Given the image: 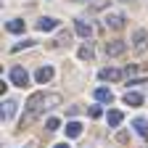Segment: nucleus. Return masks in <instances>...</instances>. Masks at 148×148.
I'll list each match as a JSON object with an SVG mask.
<instances>
[{
    "mask_svg": "<svg viewBox=\"0 0 148 148\" xmlns=\"http://www.w3.org/2000/svg\"><path fill=\"white\" fill-rule=\"evenodd\" d=\"M16 101H5V108H3V119H13V114H16Z\"/></svg>",
    "mask_w": 148,
    "mask_h": 148,
    "instance_id": "16",
    "label": "nucleus"
},
{
    "mask_svg": "<svg viewBox=\"0 0 148 148\" xmlns=\"http://www.w3.org/2000/svg\"><path fill=\"white\" fill-rule=\"evenodd\" d=\"M90 116H92V119L103 116V108H101V106H90Z\"/></svg>",
    "mask_w": 148,
    "mask_h": 148,
    "instance_id": "20",
    "label": "nucleus"
},
{
    "mask_svg": "<svg viewBox=\"0 0 148 148\" xmlns=\"http://www.w3.org/2000/svg\"><path fill=\"white\" fill-rule=\"evenodd\" d=\"M122 3H130V0H122Z\"/></svg>",
    "mask_w": 148,
    "mask_h": 148,
    "instance_id": "22",
    "label": "nucleus"
},
{
    "mask_svg": "<svg viewBox=\"0 0 148 148\" xmlns=\"http://www.w3.org/2000/svg\"><path fill=\"white\" fill-rule=\"evenodd\" d=\"M92 95H95V101H98V103H111V101H114V92H111L108 87H98Z\"/></svg>",
    "mask_w": 148,
    "mask_h": 148,
    "instance_id": "8",
    "label": "nucleus"
},
{
    "mask_svg": "<svg viewBox=\"0 0 148 148\" xmlns=\"http://www.w3.org/2000/svg\"><path fill=\"white\" fill-rule=\"evenodd\" d=\"M53 148H71L69 143H58V145H53Z\"/></svg>",
    "mask_w": 148,
    "mask_h": 148,
    "instance_id": "21",
    "label": "nucleus"
},
{
    "mask_svg": "<svg viewBox=\"0 0 148 148\" xmlns=\"http://www.w3.org/2000/svg\"><path fill=\"white\" fill-rule=\"evenodd\" d=\"M34 79H37V82H40V85H45V82H50V79H53V69H50V66H40V69H37V71H34Z\"/></svg>",
    "mask_w": 148,
    "mask_h": 148,
    "instance_id": "7",
    "label": "nucleus"
},
{
    "mask_svg": "<svg viewBox=\"0 0 148 148\" xmlns=\"http://www.w3.org/2000/svg\"><path fill=\"white\" fill-rule=\"evenodd\" d=\"M132 50L135 53L148 50V32L145 29H135V34H132Z\"/></svg>",
    "mask_w": 148,
    "mask_h": 148,
    "instance_id": "3",
    "label": "nucleus"
},
{
    "mask_svg": "<svg viewBox=\"0 0 148 148\" xmlns=\"http://www.w3.org/2000/svg\"><path fill=\"white\" fill-rule=\"evenodd\" d=\"M127 50V42L124 40H111V42H106V56H122Z\"/></svg>",
    "mask_w": 148,
    "mask_h": 148,
    "instance_id": "6",
    "label": "nucleus"
},
{
    "mask_svg": "<svg viewBox=\"0 0 148 148\" xmlns=\"http://www.w3.org/2000/svg\"><path fill=\"white\" fill-rule=\"evenodd\" d=\"M32 45H34V40H24V42H16V45H13L11 50H13V53H18L21 48H32Z\"/></svg>",
    "mask_w": 148,
    "mask_h": 148,
    "instance_id": "19",
    "label": "nucleus"
},
{
    "mask_svg": "<svg viewBox=\"0 0 148 148\" xmlns=\"http://www.w3.org/2000/svg\"><path fill=\"white\" fill-rule=\"evenodd\" d=\"M122 119H124L122 111H108V127H119V124H122Z\"/></svg>",
    "mask_w": 148,
    "mask_h": 148,
    "instance_id": "15",
    "label": "nucleus"
},
{
    "mask_svg": "<svg viewBox=\"0 0 148 148\" xmlns=\"http://www.w3.org/2000/svg\"><path fill=\"white\" fill-rule=\"evenodd\" d=\"M124 13H106V18H103V24L108 27V29H122L124 27Z\"/></svg>",
    "mask_w": 148,
    "mask_h": 148,
    "instance_id": "4",
    "label": "nucleus"
},
{
    "mask_svg": "<svg viewBox=\"0 0 148 148\" xmlns=\"http://www.w3.org/2000/svg\"><path fill=\"white\" fill-rule=\"evenodd\" d=\"M79 58H82V61H92V48H90V45H82V48H79Z\"/></svg>",
    "mask_w": 148,
    "mask_h": 148,
    "instance_id": "17",
    "label": "nucleus"
},
{
    "mask_svg": "<svg viewBox=\"0 0 148 148\" xmlns=\"http://www.w3.org/2000/svg\"><path fill=\"white\" fill-rule=\"evenodd\" d=\"M58 127H61V122L56 119V116H50V119L45 122V130H48V132H56V130H58Z\"/></svg>",
    "mask_w": 148,
    "mask_h": 148,
    "instance_id": "18",
    "label": "nucleus"
},
{
    "mask_svg": "<svg viewBox=\"0 0 148 148\" xmlns=\"http://www.w3.org/2000/svg\"><path fill=\"white\" fill-rule=\"evenodd\" d=\"M8 77H11V82H13L16 87H27V85H29V74H27L24 66H13V69L8 71Z\"/></svg>",
    "mask_w": 148,
    "mask_h": 148,
    "instance_id": "2",
    "label": "nucleus"
},
{
    "mask_svg": "<svg viewBox=\"0 0 148 148\" xmlns=\"http://www.w3.org/2000/svg\"><path fill=\"white\" fill-rule=\"evenodd\" d=\"M132 127H135V132H138L140 138H148V122H145L143 116H138V119L132 122Z\"/></svg>",
    "mask_w": 148,
    "mask_h": 148,
    "instance_id": "11",
    "label": "nucleus"
},
{
    "mask_svg": "<svg viewBox=\"0 0 148 148\" xmlns=\"http://www.w3.org/2000/svg\"><path fill=\"white\" fill-rule=\"evenodd\" d=\"M74 29H77V34H79V37H85V40L92 34V27H90L87 21H82V18H77V21H74Z\"/></svg>",
    "mask_w": 148,
    "mask_h": 148,
    "instance_id": "10",
    "label": "nucleus"
},
{
    "mask_svg": "<svg viewBox=\"0 0 148 148\" xmlns=\"http://www.w3.org/2000/svg\"><path fill=\"white\" fill-rule=\"evenodd\" d=\"M56 27H58V21H56V18H50V16H42L40 21H37V29H40V32H53Z\"/></svg>",
    "mask_w": 148,
    "mask_h": 148,
    "instance_id": "9",
    "label": "nucleus"
},
{
    "mask_svg": "<svg viewBox=\"0 0 148 148\" xmlns=\"http://www.w3.org/2000/svg\"><path fill=\"white\" fill-rule=\"evenodd\" d=\"M58 103H61V95H45V92H34V95L27 101V114H24L21 124L34 122L45 108H53V106H58Z\"/></svg>",
    "mask_w": 148,
    "mask_h": 148,
    "instance_id": "1",
    "label": "nucleus"
},
{
    "mask_svg": "<svg viewBox=\"0 0 148 148\" xmlns=\"http://www.w3.org/2000/svg\"><path fill=\"white\" fill-rule=\"evenodd\" d=\"M122 69H114V66H106V69H101L98 71V77L103 79V82H116V79H122Z\"/></svg>",
    "mask_w": 148,
    "mask_h": 148,
    "instance_id": "5",
    "label": "nucleus"
},
{
    "mask_svg": "<svg viewBox=\"0 0 148 148\" xmlns=\"http://www.w3.org/2000/svg\"><path fill=\"white\" fill-rule=\"evenodd\" d=\"M66 135H69V138H79V135H82V124H79V122H69V124H66Z\"/></svg>",
    "mask_w": 148,
    "mask_h": 148,
    "instance_id": "14",
    "label": "nucleus"
},
{
    "mask_svg": "<svg viewBox=\"0 0 148 148\" xmlns=\"http://www.w3.org/2000/svg\"><path fill=\"white\" fill-rule=\"evenodd\" d=\"M5 29H8L11 34H21V32H24V21H21V18H13V21L5 24Z\"/></svg>",
    "mask_w": 148,
    "mask_h": 148,
    "instance_id": "13",
    "label": "nucleus"
},
{
    "mask_svg": "<svg viewBox=\"0 0 148 148\" xmlns=\"http://www.w3.org/2000/svg\"><path fill=\"white\" fill-rule=\"evenodd\" d=\"M124 103H127V106H140V103H143V95H140V92H130V90H127V92H124Z\"/></svg>",
    "mask_w": 148,
    "mask_h": 148,
    "instance_id": "12",
    "label": "nucleus"
}]
</instances>
